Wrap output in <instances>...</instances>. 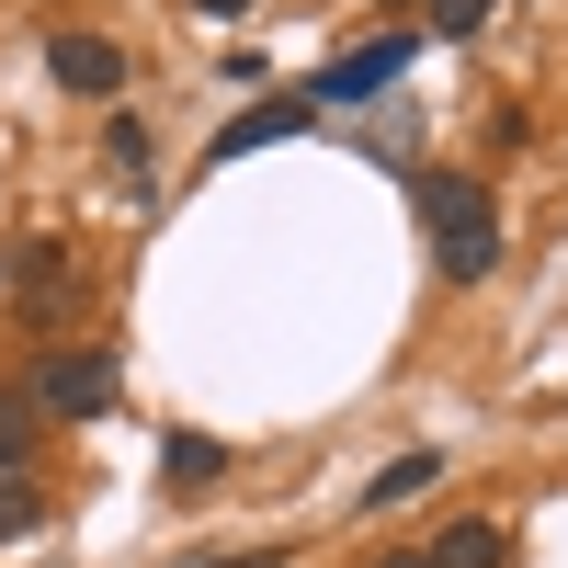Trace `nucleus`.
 <instances>
[{
	"label": "nucleus",
	"mask_w": 568,
	"mask_h": 568,
	"mask_svg": "<svg viewBox=\"0 0 568 568\" xmlns=\"http://www.w3.org/2000/svg\"><path fill=\"white\" fill-rule=\"evenodd\" d=\"M433 478H444V455H433V444H420V455H387V466H375V489H364V511H398V500H420Z\"/></svg>",
	"instance_id": "nucleus-8"
},
{
	"label": "nucleus",
	"mask_w": 568,
	"mask_h": 568,
	"mask_svg": "<svg viewBox=\"0 0 568 568\" xmlns=\"http://www.w3.org/2000/svg\"><path fill=\"white\" fill-rule=\"evenodd\" d=\"M194 568H284V546H240V557H194Z\"/></svg>",
	"instance_id": "nucleus-14"
},
{
	"label": "nucleus",
	"mask_w": 568,
	"mask_h": 568,
	"mask_svg": "<svg viewBox=\"0 0 568 568\" xmlns=\"http://www.w3.org/2000/svg\"><path fill=\"white\" fill-rule=\"evenodd\" d=\"M45 524V489H23V478H0V546H23Z\"/></svg>",
	"instance_id": "nucleus-12"
},
{
	"label": "nucleus",
	"mask_w": 568,
	"mask_h": 568,
	"mask_svg": "<svg viewBox=\"0 0 568 568\" xmlns=\"http://www.w3.org/2000/svg\"><path fill=\"white\" fill-rule=\"evenodd\" d=\"M500 0H420V34H478Z\"/></svg>",
	"instance_id": "nucleus-13"
},
{
	"label": "nucleus",
	"mask_w": 568,
	"mask_h": 568,
	"mask_svg": "<svg viewBox=\"0 0 568 568\" xmlns=\"http://www.w3.org/2000/svg\"><path fill=\"white\" fill-rule=\"evenodd\" d=\"M409 58H420V34H364L353 58H329V69L307 80V103H375V91H387Z\"/></svg>",
	"instance_id": "nucleus-4"
},
{
	"label": "nucleus",
	"mask_w": 568,
	"mask_h": 568,
	"mask_svg": "<svg viewBox=\"0 0 568 568\" xmlns=\"http://www.w3.org/2000/svg\"><path fill=\"white\" fill-rule=\"evenodd\" d=\"M500 557H511V535L478 524V511H466V524H444V546H433V568H500Z\"/></svg>",
	"instance_id": "nucleus-9"
},
{
	"label": "nucleus",
	"mask_w": 568,
	"mask_h": 568,
	"mask_svg": "<svg viewBox=\"0 0 568 568\" xmlns=\"http://www.w3.org/2000/svg\"><path fill=\"white\" fill-rule=\"evenodd\" d=\"M34 433H45V420H34V398H23V387H0V478H23Z\"/></svg>",
	"instance_id": "nucleus-10"
},
{
	"label": "nucleus",
	"mask_w": 568,
	"mask_h": 568,
	"mask_svg": "<svg viewBox=\"0 0 568 568\" xmlns=\"http://www.w3.org/2000/svg\"><path fill=\"white\" fill-rule=\"evenodd\" d=\"M194 12H216V23H240V12H251V0H194Z\"/></svg>",
	"instance_id": "nucleus-15"
},
{
	"label": "nucleus",
	"mask_w": 568,
	"mask_h": 568,
	"mask_svg": "<svg viewBox=\"0 0 568 568\" xmlns=\"http://www.w3.org/2000/svg\"><path fill=\"white\" fill-rule=\"evenodd\" d=\"M409 205H420V227H433L444 284H489V273H500V205H489L478 171H420Z\"/></svg>",
	"instance_id": "nucleus-1"
},
{
	"label": "nucleus",
	"mask_w": 568,
	"mask_h": 568,
	"mask_svg": "<svg viewBox=\"0 0 568 568\" xmlns=\"http://www.w3.org/2000/svg\"><path fill=\"white\" fill-rule=\"evenodd\" d=\"M45 80L80 91V103H114L125 91V45L114 34H45Z\"/></svg>",
	"instance_id": "nucleus-5"
},
{
	"label": "nucleus",
	"mask_w": 568,
	"mask_h": 568,
	"mask_svg": "<svg viewBox=\"0 0 568 568\" xmlns=\"http://www.w3.org/2000/svg\"><path fill=\"white\" fill-rule=\"evenodd\" d=\"M103 160L125 182H160V149H149V125H103Z\"/></svg>",
	"instance_id": "nucleus-11"
},
{
	"label": "nucleus",
	"mask_w": 568,
	"mask_h": 568,
	"mask_svg": "<svg viewBox=\"0 0 568 568\" xmlns=\"http://www.w3.org/2000/svg\"><path fill=\"white\" fill-rule=\"evenodd\" d=\"M160 478H171V500H205V489L227 478V444H216V433H171V444H160Z\"/></svg>",
	"instance_id": "nucleus-7"
},
{
	"label": "nucleus",
	"mask_w": 568,
	"mask_h": 568,
	"mask_svg": "<svg viewBox=\"0 0 568 568\" xmlns=\"http://www.w3.org/2000/svg\"><path fill=\"white\" fill-rule=\"evenodd\" d=\"M12 318H34V329H58L69 318V284H80V262L58 251V240H12Z\"/></svg>",
	"instance_id": "nucleus-3"
},
{
	"label": "nucleus",
	"mask_w": 568,
	"mask_h": 568,
	"mask_svg": "<svg viewBox=\"0 0 568 568\" xmlns=\"http://www.w3.org/2000/svg\"><path fill=\"white\" fill-rule=\"evenodd\" d=\"M375 568H433V557H375Z\"/></svg>",
	"instance_id": "nucleus-16"
},
{
	"label": "nucleus",
	"mask_w": 568,
	"mask_h": 568,
	"mask_svg": "<svg viewBox=\"0 0 568 568\" xmlns=\"http://www.w3.org/2000/svg\"><path fill=\"white\" fill-rule=\"evenodd\" d=\"M114 387H125V375H114V353H103V342H69V353H45V364L23 375L34 420H103V409H114Z\"/></svg>",
	"instance_id": "nucleus-2"
},
{
	"label": "nucleus",
	"mask_w": 568,
	"mask_h": 568,
	"mask_svg": "<svg viewBox=\"0 0 568 568\" xmlns=\"http://www.w3.org/2000/svg\"><path fill=\"white\" fill-rule=\"evenodd\" d=\"M307 114H318V103H307V91H262V103H240V125H216V160H227V171H240L251 149H284V136H296Z\"/></svg>",
	"instance_id": "nucleus-6"
}]
</instances>
